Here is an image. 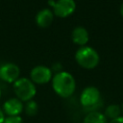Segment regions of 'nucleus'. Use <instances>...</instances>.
<instances>
[{"label":"nucleus","mask_w":123,"mask_h":123,"mask_svg":"<svg viewBox=\"0 0 123 123\" xmlns=\"http://www.w3.org/2000/svg\"><path fill=\"white\" fill-rule=\"evenodd\" d=\"M1 94H2V92H1V87H0V98H1Z\"/></svg>","instance_id":"nucleus-19"},{"label":"nucleus","mask_w":123,"mask_h":123,"mask_svg":"<svg viewBox=\"0 0 123 123\" xmlns=\"http://www.w3.org/2000/svg\"><path fill=\"white\" fill-rule=\"evenodd\" d=\"M54 19V12L50 9H42L36 15V23L40 28L49 27Z\"/></svg>","instance_id":"nucleus-9"},{"label":"nucleus","mask_w":123,"mask_h":123,"mask_svg":"<svg viewBox=\"0 0 123 123\" xmlns=\"http://www.w3.org/2000/svg\"><path fill=\"white\" fill-rule=\"evenodd\" d=\"M4 123H23V119L20 115L15 116H6Z\"/></svg>","instance_id":"nucleus-14"},{"label":"nucleus","mask_w":123,"mask_h":123,"mask_svg":"<svg viewBox=\"0 0 123 123\" xmlns=\"http://www.w3.org/2000/svg\"><path fill=\"white\" fill-rule=\"evenodd\" d=\"M76 10V2L74 0H57L53 6V12L56 16L65 18L70 16Z\"/></svg>","instance_id":"nucleus-6"},{"label":"nucleus","mask_w":123,"mask_h":123,"mask_svg":"<svg viewBox=\"0 0 123 123\" xmlns=\"http://www.w3.org/2000/svg\"><path fill=\"white\" fill-rule=\"evenodd\" d=\"M24 111L29 116H34L38 111V105L35 100H30L24 105Z\"/></svg>","instance_id":"nucleus-13"},{"label":"nucleus","mask_w":123,"mask_h":123,"mask_svg":"<svg viewBox=\"0 0 123 123\" xmlns=\"http://www.w3.org/2000/svg\"><path fill=\"white\" fill-rule=\"evenodd\" d=\"M2 111L7 116L20 115L24 111V105L21 100L16 97H12L4 102L2 106Z\"/></svg>","instance_id":"nucleus-8"},{"label":"nucleus","mask_w":123,"mask_h":123,"mask_svg":"<svg viewBox=\"0 0 123 123\" xmlns=\"http://www.w3.org/2000/svg\"><path fill=\"white\" fill-rule=\"evenodd\" d=\"M71 38L75 44L80 45V46H85L86 45L89 39V35H88L87 30L85 27L78 26L73 29L71 33Z\"/></svg>","instance_id":"nucleus-10"},{"label":"nucleus","mask_w":123,"mask_h":123,"mask_svg":"<svg viewBox=\"0 0 123 123\" xmlns=\"http://www.w3.org/2000/svg\"><path fill=\"white\" fill-rule=\"evenodd\" d=\"M119 12H120V14L122 15V17H123V2H122V4L120 5V8H119Z\"/></svg>","instance_id":"nucleus-17"},{"label":"nucleus","mask_w":123,"mask_h":123,"mask_svg":"<svg viewBox=\"0 0 123 123\" xmlns=\"http://www.w3.org/2000/svg\"><path fill=\"white\" fill-rule=\"evenodd\" d=\"M5 117H6V115H5V113H4V111H2V109L0 108V123H4V120H5Z\"/></svg>","instance_id":"nucleus-16"},{"label":"nucleus","mask_w":123,"mask_h":123,"mask_svg":"<svg viewBox=\"0 0 123 123\" xmlns=\"http://www.w3.org/2000/svg\"><path fill=\"white\" fill-rule=\"evenodd\" d=\"M53 78L52 70L45 65H37L30 72V80L35 85H44Z\"/></svg>","instance_id":"nucleus-5"},{"label":"nucleus","mask_w":123,"mask_h":123,"mask_svg":"<svg viewBox=\"0 0 123 123\" xmlns=\"http://www.w3.org/2000/svg\"><path fill=\"white\" fill-rule=\"evenodd\" d=\"M75 61L77 63L85 69L95 68L99 62L100 57L98 52L90 46H81L75 53Z\"/></svg>","instance_id":"nucleus-2"},{"label":"nucleus","mask_w":123,"mask_h":123,"mask_svg":"<svg viewBox=\"0 0 123 123\" xmlns=\"http://www.w3.org/2000/svg\"><path fill=\"white\" fill-rule=\"evenodd\" d=\"M83 123H109L107 117L103 112L98 111H89L83 119Z\"/></svg>","instance_id":"nucleus-11"},{"label":"nucleus","mask_w":123,"mask_h":123,"mask_svg":"<svg viewBox=\"0 0 123 123\" xmlns=\"http://www.w3.org/2000/svg\"><path fill=\"white\" fill-rule=\"evenodd\" d=\"M121 111L123 112V104H122V106H121Z\"/></svg>","instance_id":"nucleus-18"},{"label":"nucleus","mask_w":123,"mask_h":123,"mask_svg":"<svg viewBox=\"0 0 123 123\" xmlns=\"http://www.w3.org/2000/svg\"><path fill=\"white\" fill-rule=\"evenodd\" d=\"M120 113H121V107L116 105V104L109 105L106 108L105 112H104L107 119H110V120H112V119H115V118L119 117Z\"/></svg>","instance_id":"nucleus-12"},{"label":"nucleus","mask_w":123,"mask_h":123,"mask_svg":"<svg viewBox=\"0 0 123 123\" xmlns=\"http://www.w3.org/2000/svg\"><path fill=\"white\" fill-rule=\"evenodd\" d=\"M20 69L13 62H6L0 66V79L6 83L13 84L19 79Z\"/></svg>","instance_id":"nucleus-7"},{"label":"nucleus","mask_w":123,"mask_h":123,"mask_svg":"<svg viewBox=\"0 0 123 123\" xmlns=\"http://www.w3.org/2000/svg\"><path fill=\"white\" fill-rule=\"evenodd\" d=\"M109 123H123V116H119L115 119H112V120H110Z\"/></svg>","instance_id":"nucleus-15"},{"label":"nucleus","mask_w":123,"mask_h":123,"mask_svg":"<svg viewBox=\"0 0 123 123\" xmlns=\"http://www.w3.org/2000/svg\"><path fill=\"white\" fill-rule=\"evenodd\" d=\"M53 90L62 98L70 97L76 89V81L72 74L67 71H60L52 78Z\"/></svg>","instance_id":"nucleus-1"},{"label":"nucleus","mask_w":123,"mask_h":123,"mask_svg":"<svg viewBox=\"0 0 123 123\" xmlns=\"http://www.w3.org/2000/svg\"><path fill=\"white\" fill-rule=\"evenodd\" d=\"M12 88L15 97L21 100L23 103L33 100V98L37 94L36 85L30 80V78H26V77L17 79L12 84Z\"/></svg>","instance_id":"nucleus-3"},{"label":"nucleus","mask_w":123,"mask_h":123,"mask_svg":"<svg viewBox=\"0 0 123 123\" xmlns=\"http://www.w3.org/2000/svg\"><path fill=\"white\" fill-rule=\"evenodd\" d=\"M101 101V94L97 87L95 86H86L83 89L80 95V103L82 107L89 111H97V108L100 105Z\"/></svg>","instance_id":"nucleus-4"}]
</instances>
